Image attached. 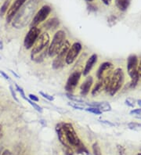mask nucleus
I'll list each match as a JSON object with an SVG mask.
<instances>
[{"label":"nucleus","mask_w":141,"mask_h":155,"mask_svg":"<svg viewBox=\"0 0 141 155\" xmlns=\"http://www.w3.org/2000/svg\"><path fill=\"white\" fill-rule=\"evenodd\" d=\"M130 4V0H115V5L117 8L121 11L124 12L127 10Z\"/></svg>","instance_id":"aec40b11"},{"label":"nucleus","mask_w":141,"mask_h":155,"mask_svg":"<svg viewBox=\"0 0 141 155\" xmlns=\"http://www.w3.org/2000/svg\"><path fill=\"white\" fill-rule=\"evenodd\" d=\"M59 25H60V21L57 18L54 17V18H51L49 21L45 22V25H43L44 28L49 30H53V29H56L58 28Z\"/></svg>","instance_id":"a211bd4d"},{"label":"nucleus","mask_w":141,"mask_h":155,"mask_svg":"<svg viewBox=\"0 0 141 155\" xmlns=\"http://www.w3.org/2000/svg\"><path fill=\"white\" fill-rule=\"evenodd\" d=\"M128 127H129V129H141V123L129 122L128 124Z\"/></svg>","instance_id":"393cba45"},{"label":"nucleus","mask_w":141,"mask_h":155,"mask_svg":"<svg viewBox=\"0 0 141 155\" xmlns=\"http://www.w3.org/2000/svg\"><path fill=\"white\" fill-rule=\"evenodd\" d=\"M9 0H6V2H4L3 5L1 6L0 9V16H3L6 12L9 10Z\"/></svg>","instance_id":"412c9836"},{"label":"nucleus","mask_w":141,"mask_h":155,"mask_svg":"<svg viewBox=\"0 0 141 155\" xmlns=\"http://www.w3.org/2000/svg\"><path fill=\"white\" fill-rule=\"evenodd\" d=\"M15 86H16V89H17V90L18 91L19 93H20V94H21V97H22L23 99H25V100H26V97H25V92H24V90H23V89L21 87H20L18 85H17V84H15Z\"/></svg>","instance_id":"c85d7f7f"},{"label":"nucleus","mask_w":141,"mask_h":155,"mask_svg":"<svg viewBox=\"0 0 141 155\" xmlns=\"http://www.w3.org/2000/svg\"><path fill=\"white\" fill-rule=\"evenodd\" d=\"M138 65H139V60L137 56L135 54L129 56L127 59V71L131 78V81L129 83L130 89L136 88L139 80V76L138 74Z\"/></svg>","instance_id":"423d86ee"},{"label":"nucleus","mask_w":141,"mask_h":155,"mask_svg":"<svg viewBox=\"0 0 141 155\" xmlns=\"http://www.w3.org/2000/svg\"><path fill=\"white\" fill-rule=\"evenodd\" d=\"M137 118H139V119L141 120V117H137Z\"/></svg>","instance_id":"49530a36"},{"label":"nucleus","mask_w":141,"mask_h":155,"mask_svg":"<svg viewBox=\"0 0 141 155\" xmlns=\"http://www.w3.org/2000/svg\"><path fill=\"white\" fill-rule=\"evenodd\" d=\"M87 1H89V2H92V1H93V0H87Z\"/></svg>","instance_id":"a18cd8bd"},{"label":"nucleus","mask_w":141,"mask_h":155,"mask_svg":"<svg viewBox=\"0 0 141 155\" xmlns=\"http://www.w3.org/2000/svg\"><path fill=\"white\" fill-rule=\"evenodd\" d=\"M92 153L93 155H102L101 154V150H100V145L98 144V143H95L92 145Z\"/></svg>","instance_id":"b1692460"},{"label":"nucleus","mask_w":141,"mask_h":155,"mask_svg":"<svg viewBox=\"0 0 141 155\" xmlns=\"http://www.w3.org/2000/svg\"><path fill=\"white\" fill-rule=\"evenodd\" d=\"M71 43L68 40L66 39L65 42H64V45H63L62 49H60V51L59 53L56 56L55 59L53 60L52 66H53V69L55 70H58L62 68L64 66V64L66 63V57H67V53H68V50H69L70 47H71Z\"/></svg>","instance_id":"6e6552de"},{"label":"nucleus","mask_w":141,"mask_h":155,"mask_svg":"<svg viewBox=\"0 0 141 155\" xmlns=\"http://www.w3.org/2000/svg\"><path fill=\"white\" fill-rule=\"evenodd\" d=\"M26 100L28 101V103H29V104H31V105H32V107H33V108H34L35 110H36L38 112H39V113H42L43 110H42V108L39 105V104H37L35 102H34V101H32V100H29V99H28V98L26 99Z\"/></svg>","instance_id":"4be33fe9"},{"label":"nucleus","mask_w":141,"mask_h":155,"mask_svg":"<svg viewBox=\"0 0 141 155\" xmlns=\"http://www.w3.org/2000/svg\"><path fill=\"white\" fill-rule=\"evenodd\" d=\"M68 105L71 107H72L75 108V109H78V110H84V107H81V106H79V105H77V103H75V104L69 103V104H68Z\"/></svg>","instance_id":"7c9ffc66"},{"label":"nucleus","mask_w":141,"mask_h":155,"mask_svg":"<svg viewBox=\"0 0 141 155\" xmlns=\"http://www.w3.org/2000/svg\"><path fill=\"white\" fill-rule=\"evenodd\" d=\"M38 3H39L38 0H30L28 2H25L22 9L19 10L17 15L13 19L12 25L15 28L21 29L32 22L33 19L32 17L38 6Z\"/></svg>","instance_id":"f257e3e1"},{"label":"nucleus","mask_w":141,"mask_h":155,"mask_svg":"<svg viewBox=\"0 0 141 155\" xmlns=\"http://www.w3.org/2000/svg\"><path fill=\"white\" fill-rule=\"evenodd\" d=\"M81 76L82 73L79 71H75L72 74H70L65 85V90L68 92V93L72 94L75 91V88L77 87L78 84L80 81Z\"/></svg>","instance_id":"9b49d317"},{"label":"nucleus","mask_w":141,"mask_h":155,"mask_svg":"<svg viewBox=\"0 0 141 155\" xmlns=\"http://www.w3.org/2000/svg\"><path fill=\"white\" fill-rule=\"evenodd\" d=\"M82 50V45L79 42H75L72 44L67 53L66 57V64H72L78 58L79 53Z\"/></svg>","instance_id":"f8f14e48"},{"label":"nucleus","mask_w":141,"mask_h":155,"mask_svg":"<svg viewBox=\"0 0 141 155\" xmlns=\"http://www.w3.org/2000/svg\"><path fill=\"white\" fill-rule=\"evenodd\" d=\"M103 91H104V86H103V82L101 81H98L91 90V94L92 97H96L100 93H102Z\"/></svg>","instance_id":"6ab92c4d"},{"label":"nucleus","mask_w":141,"mask_h":155,"mask_svg":"<svg viewBox=\"0 0 141 155\" xmlns=\"http://www.w3.org/2000/svg\"><path fill=\"white\" fill-rule=\"evenodd\" d=\"M115 71V67L111 62H104L100 64L96 72V77L98 81H101L104 86V91L107 93L109 87L110 81L113 72Z\"/></svg>","instance_id":"39448f33"},{"label":"nucleus","mask_w":141,"mask_h":155,"mask_svg":"<svg viewBox=\"0 0 141 155\" xmlns=\"http://www.w3.org/2000/svg\"><path fill=\"white\" fill-rule=\"evenodd\" d=\"M85 110H86V111L89 112V113L94 114H96V115H100V114H101L103 113V112H102L101 110H99L98 108L92 107H89L86 108Z\"/></svg>","instance_id":"5701e85b"},{"label":"nucleus","mask_w":141,"mask_h":155,"mask_svg":"<svg viewBox=\"0 0 141 155\" xmlns=\"http://www.w3.org/2000/svg\"><path fill=\"white\" fill-rule=\"evenodd\" d=\"M1 131H2V125H0V133H1Z\"/></svg>","instance_id":"37998d69"},{"label":"nucleus","mask_w":141,"mask_h":155,"mask_svg":"<svg viewBox=\"0 0 141 155\" xmlns=\"http://www.w3.org/2000/svg\"><path fill=\"white\" fill-rule=\"evenodd\" d=\"M66 155H73V151H72V147L66 148Z\"/></svg>","instance_id":"f704fd0d"},{"label":"nucleus","mask_w":141,"mask_h":155,"mask_svg":"<svg viewBox=\"0 0 141 155\" xmlns=\"http://www.w3.org/2000/svg\"><path fill=\"white\" fill-rule=\"evenodd\" d=\"M101 1L103 3L105 4V5H107V6L110 5V4L111 3V2H112V0H101Z\"/></svg>","instance_id":"4c0bfd02"},{"label":"nucleus","mask_w":141,"mask_h":155,"mask_svg":"<svg viewBox=\"0 0 141 155\" xmlns=\"http://www.w3.org/2000/svg\"><path fill=\"white\" fill-rule=\"evenodd\" d=\"M1 153H1V152H0V155H1Z\"/></svg>","instance_id":"de8ad7c7"},{"label":"nucleus","mask_w":141,"mask_h":155,"mask_svg":"<svg viewBox=\"0 0 141 155\" xmlns=\"http://www.w3.org/2000/svg\"><path fill=\"white\" fill-rule=\"evenodd\" d=\"M135 102L136 100L134 99H132V98H127L126 100V105H128L129 107H133L135 106Z\"/></svg>","instance_id":"cd10ccee"},{"label":"nucleus","mask_w":141,"mask_h":155,"mask_svg":"<svg viewBox=\"0 0 141 155\" xmlns=\"http://www.w3.org/2000/svg\"><path fill=\"white\" fill-rule=\"evenodd\" d=\"M51 13V7L48 5H45L42 7H41L39 11L37 12L35 17H33L32 22L30 24L31 28L32 27H37L39 24L42 22H43L45 19H46L48 16L49 15V13Z\"/></svg>","instance_id":"9d476101"},{"label":"nucleus","mask_w":141,"mask_h":155,"mask_svg":"<svg viewBox=\"0 0 141 155\" xmlns=\"http://www.w3.org/2000/svg\"><path fill=\"white\" fill-rule=\"evenodd\" d=\"M0 74H1V75H2V77L5 78V79L8 80V81H10V78H9V77L6 74V73H5V72L2 71H0Z\"/></svg>","instance_id":"72a5a7b5"},{"label":"nucleus","mask_w":141,"mask_h":155,"mask_svg":"<svg viewBox=\"0 0 141 155\" xmlns=\"http://www.w3.org/2000/svg\"><path fill=\"white\" fill-rule=\"evenodd\" d=\"M138 74H139V78H141V60L139 63V65H138Z\"/></svg>","instance_id":"e433bc0d"},{"label":"nucleus","mask_w":141,"mask_h":155,"mask_svg":"<svg viewBox=\"0 0 141 155\" xmlns=\"http://www.w3.org/2000/svg\"><path fill=\"white\" fill-rule=\"evenodd\" d=\"M92 84H93V78H92V77H91V76L86 77V78L85 79V81H83L81 86H80V94H81L82 97H86L87 95L89 94Z\"/></svg>","instance_id":"4468645a"},{"label":"nucleus","mask_w":141,"mask_h":155,"mask_svg":"<svg viewBox=\"0 0 141 155\" xmlns=\"http://www.w3.org/2000/svg\"><path fill=\"white\" fill-rule=\"evenodd\" d=\"M66 41V33L63 30H59L53 35L52 42H50L48 50V55L50 57H56L62 49Z\"/></svg>","instance_id":"0eeeda50"},{"label":"nucleus","mask_w":141,"mask_h":155,"mask_svg":"<svg viewBox=\"0 0 141 155\" xmlns=\"http://www.w3.org/2000/svg\"><path fill=\"white\" fill-rule=\"evenodd\" d=\"M136 155H141V152H139V153H138Z\"/></svg>","instance_id":"c03bdc74"},{"label":"nucleus","mask_w":141,"mask_h":155,"mask_svg":"<svg viewBox=\"0 0 141 155\" xmlns=\"http://www.w3.org/2000/svg\"><path fill=\"white\" fill-rule=\"evenodd\" d=\"M125 81V74L122 68H118L115 69L110 81L109 87L107 89V93L110 96L114 97L121 89L122 85H124Z\"/></svg>","instance_id":"20e7f679"},{"label":"nucleus","mask_w":141,"mask_h":155,"mask_svg":"<svg viewBox=\"0 0 141 155\" xmlns=\"http://www.w3.org/2000/svg\"><path fill=\"white\" fill-rule=\"evenodd\" d=\"M67 97H68V99H70V100H72V101H75V102L77 103V104H81V103H84L82 100H80V99L76 98V97H75L74 96H72L71 93H68V94H67Z\"/></svg>","instance_id":"a878e982"},{"label":"nucleus","mask_w":141,"mask_h":155,"mask_svg":"<svg viewBox=\"0 0 141 155\" xmlns=\"http://www.w3.org/2000/svg\"><path fill=\"white\" fill-rule=\"evenodd\" d=\"M88 106L92 107H96L102 112H107L111 110V104L108 102H92L86 103Z\"/></svg>","instance_id":"f3484780"},{"label":"nucleus","mask_w":141,"mask_h":155,"mask_svg":"<svg viewBox=\"0 0 141 155\" xmlns=\"http://www.w3.org/2000/svg\"><path fill=\"white\" fill-rule=\"evenodd\" d=\"M49 44H50V37L49 34L44 32L40 35L32 47V54H31L32 61L36 63L42 62L48 54Z\"/></svg>","instance_id":"f03ea898"},{"label":"nucleus","mask_w":141,"mask_h":155,"mask_svg":"<svg viewBox=\"0 0 141 155\" xmlns=\"http://www.w3.org/2000/svg\"><path fill=\"white\" fill-rule=\"evenodd\" d=\"M137 104H138V105H139V107H141V100H139L137 101Z\"/></svg>","instance_id":"79ce46f5"},{"label":"nucleus","mask_w":141,"mask_h":155,"mask_svg":"<svg viewBox=\"0 0 141 155\" xmlns=\"http://www.w3.org/2000/svg\"><path fill=\"white\" fill-rule=\"evenodd\" d=\"M9 91H10V93H11V95H12V97H13V98L14 99V100H15L17 103H18L19 102V100H18V99H17V95H16L15 91H14V89H13V88L12 87L11 85L9 86Z\"/></svg>","instance_id":"c756f323"},{"label":"nucleus","mask_w":141,"mask_h":155,"mask_svg":"<svg viewBox=\"0 0 141 155\" xmlns=\"http://www.w3.org/2000/svg\"><path fill=\"white\" fill-rule=\"evenodd\" d=\"M39 94L41 95L42 97H43V98L46 99V100H49V101H53V100H54V97H53V96H50V95L43 93V92H42V91L41 92H39Z\"/></svg>","instance_id":"bb28decb"},{"label":"nucleus","mask_w":141,"mask_h":155,"mask_svg":"<svg viewBox=\"0 0 141 155\" xmlns=\"http://www.w3.org/2000/svg\"><path fill=\"white\" fill-rule=\"evenodd\" d=\"M101 122L103 123V124H105V125H110V126H115V124H113V123L110 122L108 121H101Z\"/></svg>","instance_id":"c9c22d12"},{"label":"nucleus","mask_w":141,"mask_h":155,"mask_svg":"<svg viewBox=\"0 0 141 155\" xmlns=\"http://www.w3.org/2000/svg\"><path fill=\"white\" fill-rule=\"evenodd\" d=\"M97 59H98V57L96 53H93V54H92V55L89 57V58L87 60L84 69H83V71H82L83 75L87 76L89 74V72L91 71V70L92 69L93 66L96 64V62H97Z\"/></svg>","instance_id":"2eb2a0df"},{"label":"nucleus","mask_w":141,"mask_h":155,"mask_svg":"<svg viewBox=\"0 0 141 155\" xmlns=\"http://www.w3.org/2000/svg\"><path fill=\"white\" fill-rule=\"evenodd\" d=\"M130 114H141V108L134 109L130 111Z\"/></svg>","instance_id":"473e14b6"},{"label":"nucleus","mask_w":141,"mask_h":155,"mask_svg":"<svg viewBox=\"0 0 141 155\" xmlns=\"http://www.w3.org/2000/svg\"><path fill=\"white\" fill-rule=\"evenodd\" d=\"M28 97H29V100H31L32 101H34V102H39V97H36L35 95L32 94V93L28 95Z\"/></svg>","instance_id":"2f4dec72"},{"label":"nucleus","mask_w":141,"mask_h":155,"mask_svg":"<svg viewBox=\"0 0 141 155\" xmlns=\"http://www.w3.org/2000/svg\"><path fill=\"white\" fill-rule=\"evenodd\" d=\"M62 126L66 140L68 141V144L72 146V147L75 148L79 153H84V151L87 153L84 144L81 142L79 136L77 135V133L75 132V129H74L73 125L71 123L64 122L62 123Z\"/></svg>","instance_id":"7ed1b4c3"},{"label":"nucleus","mask_w":141,"mask_h":155,"mask_svg":"<svg viewBox=\"0 0 141 155\" xmlns=\"http://www.w3.org/2000/svg\"><path fill=\"white\" fill-rule=\"evenodd\" d=\"M27 0H15L14 2L11 5V6L9 8L7 13H6V21L8 23H10L14 18L21 8L24 6V4L26 2Z\"/></svg>","instance_id":"ddd939ff"},{"label":"nucleus","mask_w":141,"mask_h":155,"mask_svg":"<svg viewBox=\"0 0 141 155\" xmlns=\"http://www.w3.org/2000/svg\"><path fill=\"white\" fill-rule=\"evenodd\" d=\"M1 155H10V151L8 150H5L1 153Z\"/></svg>","instance_id":"58836bf2"},{"label":"nucleus","mask_w":141,"mask_h":155,"mask_svg":"<svg viewBox=\"0 0 141 155\" xmlns=\"http://www.w3.org/2000/svg\"><path fill=\"white\" fill-rule=\"evenodd\" d=\"M41 35V30L37 27H32L28 31L24 41V45L27 49H30L33 47L34 44L37 41L39 35Z\"/></svg>","instance_id":"1a4fd4ad"},{"label":"nucleus","mask_w":141,"mask_h":155,"mask_svg":"<svg viewBox=\"0 0 141 155\" xmlns=\"http://www.w3.org/2000/svg\"><path fill=\"white\" fill-rule=\"evenodd\" d=\"M3 49V44H2V40L0 39V49Z\"/></svg>","instance_id":"ea45409f"},{"label":"nucleus","mask_w":141,"mask_h":155,"mask_svg":"<svg viewBox=\"0 0 141 155\" xmlns=\"http://www.w3.org/2000/svg\"><path fill=\"white\" fill-rule=\"evenodd\" d=\"M11 71V73H12V74H13V75H15V76H16V77H17V78H19V76H18V75H17V74H16L15 72H14V71Z\"/></svg>","instance_id":"a19ab883"},{"label":"nucleus","mask_w":141,"mask_h":155,"mask_svg":"<svg viewBox=\"0 0 141 155\" xmlns=\"http://www.w3.org/2000/svg\"><path fill=\"white\" fill-rule=\"evenodd\" d=\"M56 132L57 133V136H58V139L60 140V142L62 143V145L64 146L65 148H70L71 146L68 144V141L66 140L65 135L64 133V129H63L62 123H59L56 125Z\"/></svg>","instance_id":"dca6fc26"}]
</instances>
